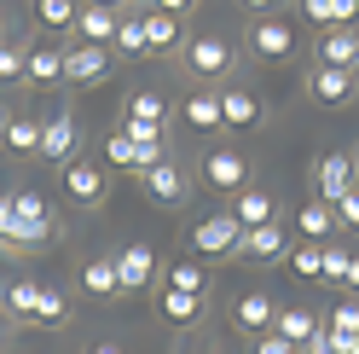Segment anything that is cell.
<instances>
[{"label":"cell","mask_w":359,"mask_h":354,"mask_svg":"<svg viewBox=\"0 0 359 354\" xmlns=\"http://www.w3.org/2000/svg\"><path fill=\"white\" fill-rule=\"evenodd\" d=\"M12 227V192H0V232Z\"/></svg>","instance_id":"43"},{"label":"cell","mask_w":359,"mask_h":354,"mask_svg":"<svg viewBox=\"0 0 359 354\" xmlns=\"http://www.w3.org/2000/svg\"><path fill=\"white\" fill-rule=\"evenodd\" d=\"M35 325H41V331H64V325H70V296H64V291H53V284H41Z\"/></svg>","instance_id":"24"},{"label":"cell","mask_w":359,"mask_h":354,"mask_svg":"<svg viewBox=\"0 0 359 354\" xmlns=\"http://www.w3.org/2000/svg\"><path fill=\"white\" fill-rule=\"evenodd\" d=\"M342 284H348V291H353V296H359V250H353V256H348V273H342Z\"/></svg>","instance_id":"42"},{"label":"cell","mask_w":359,"mask_h":354,"mask_svg":"<svg viewBox=\"0 0 359 354\" xmlns=\"http://www.w3.org/2000/svg\"><path fill=\"white\" fill-rule=\"evenodd\" d=\"M24 76L41 81V87L64 81V53H58V47H29V53H24Z\"/></svg>","instance_id":"23"},{"label":"cell","mask_w":359,"mask_h":354,"mask_svg":"<svg viewBox=\"0 0 359 354\" xmlns=\"http://www.w3.org/2000/svg\"><path fill=\"white\" fill-rule=\"evenodd\" d=\"M24 76V47L18 41H0V81H18Z\"/></svg>","instance_id":"37"},{"label":"cell","mask_w":359,"mask_h":354,"mask_svg":"<svg viewBox=\"0 0 359 354\" xmlns=\"http://www.w3.org/2000/svg\"><path fill=\"white\" fill-rule=\"evenodd\" d=\"M273 331H278V337H290L296 348H307V343H313V337H319V331H325V320H313L307 308H278Z\"/></svg>","instance_id":"21"},{"label":"cell","mask_w":359,"mask_h":354,"mask_svg":"<svg viewBox=\"0 0 359 354\" xmlns=\"http://www.w3.org/2000/svg\"><path fill=\"white\" fill-rule=\"evenodd\" d=\"M319 64L353 70V64H359V29H353V24H330L325 41H319Z\"/></svg>","instance_id":"14"},{"label":"cell","mask_w":359,"mask_h":354,"mask_svg":"<svg viewBox=\"0 0 359 354\" xmlns=\"http://www.w3.org/2000/svg\"><path fill=\"white\" fill-rule=\"evenodd\" d=\"M140 181H145V197H151V204H163V209H186V197H191L186 169H180V163H168V157L156 163V169H145Z\"/></svg>","instance_id":"4"},{"label":"cell","mask_w":359,"mask_h":354,"mask_svg":"<svg viewBox=\"0 0 359 354\" xmlns=\"http://www.w3.org/2000/svg\"><path fill=\"white\" fill-rule=\"evenodd\" d=\"M243 6H250V12H278L284 0H243Z\"/></svg>","instance_id":"44"},{"label":"cell","mask_w":359,"mask_h":354,"mask_svg":"<svg viewBox=\"0 0 359 354\" xmlns=\"http://www.w3.org/2000/svg\"><path fill=\"white\" fill-rule=\"evenodd\" d=\"M220 122L226 128H255L261 122V99L250 87H220Z\"/></svg>","instance_id":"17"},{"label":"cell","mask_w":359,"mask_h":354,"mask_svg":"<svg viewBox=\"0 0 359 354\" xmlns=\"http://www.w3.org/2000/svg\"><path fill=\"white\" fill-rule=\"evenodd\" d=\"M336 227H342V221H336V204H325V197H319V204H302V209H296V232L313 238V244H325Z\"/></svg>","instance_id":"19"},{"label":"cell","mask_w":359,"mask_h":354,"mask_svg":"<svg viewBox=\"0 0 359 354\" xmlns=\"http://www.w3.org/2000/svg\"><path fill=\"white\" fill-rule=\"evenodd\" d=\"M64 192H70L81 209H99L104 192H110V181H104L99 163H81V157H76V163H64Z\"/></svg>","instance_id":"9"},{"label":"cell","mask_w":359,"mask_h":354,"mask_svg":"<svg viewBox=\"0 0 359 354\" xmlns=\"http://www.w3.org/2000/svg\"><path fill=\"white\" fill-rule=\"evenodd\" d=\"M116 24H122V18L110 6H93V0H87V6L76 12V41H87V47H110V41H116Z\"/></svg>","instance_id":"13"},{"label":"cell","mask_w":359,"mask_h":354,"mask_svg":"<svg viewBox=\"0 0 359 354\" xmlns=\"http://www.w3.org/2000/svg\"><path fill=\"white\" fill-rule=\"evenodd\" d=\"M284 261H290V273H296V279H325V244H313V238H307L302 250H290Z\"/></svg>","instance_id":"31"},{"label":"cell","mask_w":359,"mask_h":354,"mask_svg":"<svg viewBox=\"0 0 359 354\" xmlns=\"http://www.w3.org/2000/svg\"><path fill=\"white\" fill-rule=\"evenodd\" d=\"M104 70H110V47H87V41H76V47L64 53V81H76V87L104 81Z\"/></svg>","instance_id":"11"},{"label":"cell","mask_w":359,"mask_h":354,"mask_svg":"<svg viewBox=\"0 0 359 354\" xmlns=\"http://www.w3.org/2000/svg\"><path fill=\"white\" fill-rule=\"evenodd\" d=\"M81 296H93V302H110V296H122V279H116V256H93L81 268Z\"/></svg>","instance_id":"16"},{"label":"cell","mask_w":359,"mask_h":354,"mask_svg":"<svg viewBox=\"0 0 359 354\" xmlns=\"http://www.w3.org/2000/svg\"><path fill=\"white\" fill-rule=\"evenodd\" d=\"M180 117H186L191 128H203V134H209V128H226V122H220V93H215V87H191L186 105H180Z\"/></svg>","instance_id":"18"},{"label":"cell","mask_w":359,"mask_h":354,"mask_svg":"<svg viewBox=\"0 0 359 354\" xmlns=\"http://www.w3.org/2000/svg\"><path fill=\"white\" fill-rule=\"evenodd\" d=\"M0 145H6L12 157H35V151H41V122H35V117H12V122H0Z\"/></svg>","instance_id":"20"},{"label":"cell","mask_w":359,"mask_h":354,"mask_svg":"<svg viewBox=\"0 0 359 354\" xmlns=\"http://www.w3.org/2000/svg\"><path fill=\"white\" fill-rule=\"evenodd\" d=\"M255 354H302V348L290 343V337H278V331H261V337H255Z\"/></svg>","instance_id":"39"},{"label":"cell","mask_w":359,"mask_h":354,"mask_svg":"<svg viewBox=\"0 0 359 354\" xmlns=\"http://www.w3.org/2000/svg\"><path fill=\"white\" fill-rule=\"evenodd\" d=\"M250 47H255V58H266V64H284L290 53H296V29H290L284 18H261V24L250 29Z\"/></svg>","instance_id":"10"},{"label":"cell","mask_w":359,"mask_h":354,"mask_svg":"<svg viewBox=\"0 0 359 354\" xmlns=\"http://www.w3.org/2000/svg\"><path fill=\"white\" fill-rule=\"evenodd\" d=\"M151 6H156V12H168V18H186L197 0H151Z\"/></svg>","instance_id":"41"},{"label":"cell","mask_w":359,"mask_h":354,"mask_svg":"<svg viewBox=\"0 0 359 354\" xmlns=\"http://www.w3.org/2000/svg\"><path fill=\"white\" fill-rule=\"evenodd\" d=\"M348 6H359V0H348Z\"/></svg>","instance_id":"50"},{"label":"cell","mask_w":359,"mask_h":354,"mask_svg":"<svg viewBox=\"0 0 359 354\" xmlns=\"http://www.w3.org/2000/svg\"><path fill=\"white\" fill-rule=\"evenodd\" d=\"M145 35H151V53H174V47H180V18L145 12Z\"/></svg>","instance_id":"29"},{"label":"cell","mask_w":359,"mask_h":354,"mask_svg":"<svg viewBox=\"0 0 359 354\" xmlns=\"http://www.w3.org/2000/svg\"><path fill=\"white\" fill-rule=\"evenodd\" d=\"M93 6H110V12H116V6H128V0H93Z\"/></svg>","instance_id":"47"},{"label":"cell","mask_w":359,"mask_h":354,"mask_svg":"<svg viewBox=\"0 0 359 354\" xmlns=\"http://www.w3.org/2000/svg\"><path fill=\"white\" fill-rule=\"evenodd\" d=\"M273 320H278V302L266 296V291H243L232 302V325L238 331H255V337H261V331H273Z\"/></svg>","instance_id":"12"},{"label":"cell","mask_w":359,"mask_h":354,"mask_svg":"<svg viewBox=\"0 0 359 354\" xmlns=\"http://www.w3.org/2000/svg\"><path fill=\"white\" fill-rule=\"evenodd\" d=\"M232 215L243 221V232H250V227H266V221H273V192L243 186V192H238V204H232Z\"/></svg>","instance_id":"22"},{"label":"cell","mask_w":359,"mask_h":354,"mask_svg":"<svg viewBox=\"0 0 359 354\" xmlns=\"http://www.w3.org/2000/svg\"><path fill=\"white\" fill-rule=\"evenodd\" d=\"M348 354H359V337H353V348H348Z\"/></svg>","instance_id":"48"},{"label":"cell","mask_w":359,"mask_h":354,"mask_svg":"<svg viewBox=\"0 0 359 354\" xmlns=\"http://www.w3.org/2000/svg\"><path fill=\"white\" fill-rule=\"evenodd\" d=\"M336 221H342V227H359V186L342 197V204H336Z\"/></svg>","instance_id":"40"},{"label":"cell","mask_w":359,"mask_h":354,"mask_svg":"<svg viewBox=\"0 0 359 354\" xmlns=\"http://www.w3.org/2000/svg\"><path fill=\"white\" fill-rule=\"evenodd\" d=\"M87 354H128V348H122V343H93Z\"/></svg>","instance_id":"46"},{"label":"cell","mask_w":359,"mask_h":354,"mask_svg":"<svg viewBox=\"0 0 359 354\" xmlns=\"http://www.w3.org/2000/svg\"><path fill=\"white\" fill-rule=\"evenodd\" d=\"M353 169H359V151H353Z\"/></svg>","instance_id":"49"},{"label":"cell","mask_w":359,"mask_h":354,"mask_svg":"<svg viewBox=\"0 0 359 354\" xmlns=\"http://www.w3.org/2000/svg\"><path fill=\"white\" fill-rule=\"evenodd\" d=\"M203 181H209L215 192H243V186H250V157L232 151V145H220V151L203 157Z\"/></svg>","instance_id":"8"},{"label":"cell","mask_w":359,"mask_h":354,"mask_svg":"<svg viewBox=\"0 0 359 354\" xmlns=\"http://www.w3.org/2000/svg\"><path fill=\"white\" fill-rule=\"evenodd\" d=\"M104 163H110V169H128V174H133V140L122 134V128H116V134H104Z\"/></svg>","instance_id":"36"},{"label":"cell","mask_w":359,"mask_h":354,"mask_svg":"<svg viewBox=\"0 0 359 354\" xmlns=\"http://www.w3.org/2000/svg\"><path fill=\"white\" fill-rule=\"evenodd\" d=\"M76 145H81V128H76V110H53L47 122H41V151L35 157H47V163H76Z\"/></svg>","instance_id":"3"},{"label":"cell","mask_w":359,"mask_h":354,"mask_svg":"<svg viewBox=\"0 0 359 354\" xmlns=\"http://www.w3.org/2000/svg\"><path fill=\"white\" fill-rule=\"evenodd\" d=\"M116 279H122V296L145 291V284L156 279V250L145 244V238H133V244H122V250H116Z\"/></svg>","instance_id":"7"},{"label":"cell","mask_w":359,"mask_h":354,"mask_svg":"<svg viewBox=\"0 0 359 354\" xmlns=\"http://www.w3.org/2000/svg\"><path fill=\"white\" fill-rule=\"evenodd\" d=\"M302 18H307V24H353V18H359V6H348V0H302Z\"/></svg>","instance_id":"28"},{"label":"cell","mask_w":359,"mask_h":354,"mask_svg":"<svg viewBox=\"0 0 359 354\" xmlns=\"http://www.w3.org/2000/svg\"><path fill=\"white\" fill-rule=\"evenodd\" d=\"M110 47H116L122 58H151V35H145V18H122L116 24V41H110Z\"/></svg>","instance_id":"26"},{"label":"cell","mask_w":359,"mask_h":354,"mask_svg":"<svg viewBox=\"0 0 359 354\" xmlns=\"http://www.w3.org/2000/svg\"><path fill=\"white\" fill-rule=\"evenodd\" d=\"M238 244H243V221L232 209H215V215H203L191 227V250L197 256H238Z\"/></svg>","instance_id":"2"},{"label":"cell","mask_w":359,"mask_h":354,"mask_svg":"<svg viewBox=\"0 0 359 354\" xmlns=\"http://www.w3.org/2000/svg\"><path fill=\"white\" fill-rule=\"evenodd\" d=\"M168 284H174V291H191V296H203L209 273L197 268V261H174V268H168Z\"/></svg>","instance_id":"34"},{"label":"cell","mask_w":359,"mask_h":354,"mask_svg":"<svg viewBox=\"0 0 359 354\" xmlns=\"http://www.w3.org/2000/svg\"><path fill=\"white\" fill-rule=\"evenodd\" d=\"M197 314H203V296H191V291H163V320H174V325H191Z\"/></svg>","instance_id":"30"},{"label":"cell","mask_w":359,"mask_h":354,"mask_svg":"<svg viewBox=\"0 0 359 354\" xmlns=\"http://www.w3.org/2000/svg\"><path fill=\"white\" fill-rule=\"evenodd\" d=\"M348 256H353V250H342V244H325V284L348 273Z\"/></svg>","instance_id":"38"},{"label":"cell","mask_w":359,"mask_h":354,"mask_svg":"<svg viewBox=\"0 0 359 354\" xmlns=\"http://www.w3.org/2000/svg\"><path fill=\"white\" fill-rule=\"evenodd\" d=\"M12 215H18V221H35V227H58L41 192H12Z\"/></svg>","instance_id":"32"},{"label":"cell","mask_w":359,"mask_h":354,"mask_svg":"<svg viewBox=\"0 0 359 354\" xmlns=\"http://www.w3.org/2000/svg\"><path fill=\"white\" fill-rule=\"evenodd\" d=\"M238 256H250V261H284V256H290L284 227H278V221H266V227H250V232H243V244H238Z\"/></svg>","instance_id":"15"},{"label":"cell","mask_w":359,"mask_h":354,"mask_svg":"<svg viewBox=\"0 0 359 354\" xmlns=\"http://www.w3.org/2000/svg\"><path fill=\"white\" fill-rule=\"evenodd\" d=\"M313 181H319V197L325 204H342V197L359 186V169H353V151H330V157H319V169H313Z\"/></svg>","instance_id":"5"},{"label":"cell","mask_w":359,"mask_h":354,"mask_svg":"<svg viewBox=\"0 0 359 354\" xmlns=\"http://www.w3.org/2000/svg\"><path fill=\"white\" fill-rule=\"evenodd\" d=\"M325 331H336V337H359V302H336Z\"/></svg>","instance_id":"35"},{"label":"cell","mask_w":359,"mask_h":354,"mask_svg":"<svg viewBox=\"0 0 359 354\" xmlns=\"http://www.w3.org/2000/svg\"><path fill=\"white\" fill-rule=\"evenodd\" d=\"M76 12H81V0H35V24L53 29V35L76 29Z\"/></svg>","instance_id":"27"},{"label":"cell","mask_w":359,"mask_h":354,"mask_svg":"<svg viewBox=\"0 0 359 354\" xmlns=\"http://www.w3.org/2000/svg\"><path fill=\"white\" fill-rule=\"evenodd\" d=\"M35 302H41V284L35 279H12L6 284V308H12L18 320H35Z\"/></svg>","instance_id":"33"},{"label":"cell","mask_w":359,"mask_h":354,"mask_svg":"<svg viewBox=\"0 0 359 354\" xmlns=\"http://www.w3.org/2000/svg\"><path fill=\"white\" fill-rule=\"evenodd\" d=\"M302 354H330V343H325V331H319V337H313V343H307Z\"/></svg>","instance_id":"45"},{"label":"cell","mask_w":359,"mask_h":354,"mask_svg":"<svg viewBox=\"0 0 359 354\" xmlns=\"http://www.w3.org/2000/svg\"><path fill=\"white\" fill-rule=\"evenodd\" d=\"M122 122H151V128H163V122H168V99H163V93H151V87H140V93L128 99Z\"/></svg>","instance_id":"25"},{"label":"cell","mask_w":359,"mask_h":354,"mask_svg":"<svg viewBox=\"0 0 359 354\" xmlns=\"http://www.w3.org/2000/svg\"><path fill=\"white\" fill-rule=\"evenodd\" d=\"M353 76H359V64H353Z\"/></svg>","instance_id":"51"},{"label":"cell","mask_w":359,"mask_h":354,"mask_svg":"<svg viewBox=\"0 0 359 354\" xmlns=\"http://www.w3.org/2000/svg\"><path fill=\"white\" fill-rule=\"evenodd\" d=\"M307 93H313V105H348L353 93H359V76L353 70H336V64H313L307 70Z\"/></svg>","instance_id":"6"},{"label":"cell","mask_w":359,"mask_h":354,"mask_svg":"<svg viewBox=\"0 0 359 354\" xmlns=\"http://www.w3.org/2000/svg\"><path fill=\"white\" fill-rule=\"evenodd\" d=\"M180 64H186L191 81H226L238 70V53H232V41H220V35H197V41L180 47Z\"/></svg>","instance_id":"1"}]
</instances>
